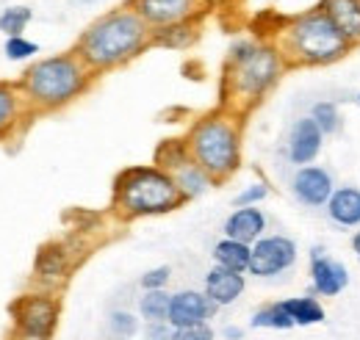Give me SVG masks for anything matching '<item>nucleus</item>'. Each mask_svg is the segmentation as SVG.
Segmentation results:
<instances>
[{"label": "nucleus", "mask_w": 360, "mask_h": 340, "mask_svg": "<svg viewBox=\"0 0 360 340\" xmlns=\"http://www.w3.org/2000/svg\"><path fill=\"white\" fill-rule=\"evenodd\" d=\"M352 252H355V257L360 260V230L352 235Z\"/></svg>", "instance_id": "nucleus-35"}, {"label": "nucleus", "mask_w": 360, "mask_h": 340, "mask_svg": "<svg viewBox=\"0 0 360 340\" xmlns=\"http://www.w3.org/2000/svg\"><path fill=\"white\" fill-rule=\"evenodd\" d=\"M327 216L338 227H358L360 224V188L355 185H341L333 191L327 202Z\"/></svg>", "instance_id": "nucleus-17"}, {"label": "nucleus", "mask_w": 360, "mask_h": 340, "mask_svg": "<svg viewBox=\"0 0 360 340\" xmlns=\"http://www.w3.org/2000/svg\"><path fill=\"white\" fill-rule=\"evenodd\" d=\"M56 318H58V307H56L53 299L28 296L22 299L20 307H17V321L25 329L28 338L47 340L50 332H53V327H56Z\"/></svg>", "instance_id": "nucleus-10"}, {"label": "nucleus", "mask_w": 360, "mask_h": 340, "mask_svg": "<svg viewBox=\"0 0 360 340\" xmlns=\"http://www.w3.org/2000/svg\"><path fill=\"white\" fill-rule=\"evenodd\" d=\"M291 191L302 205L327 208L335 185H333V177H330L327 169H321V166H300L294 180H291Z\"/></svg>", "instance_id": "nucleus-9"}, {"label": "nucleus", "mask_w": 360, "mask_h": 340, "mask_svg": "<svg viewBox=\"0 0 360 340\" xmlns=\"http://www.w3.org/2000/svg\"><path fill=\"white\" fill-rule=\"evenodd\" d=\"M241 335H244V329H238V327H227L225 329L227 340H241Z\"/></svg>", "instance_id": "nucleus-34"}, {"label": "nucleus", "mask_w": 360, "mask_h": 340, "mask_svg": "<svg viewBox=\"0 0 360 340\" xmlns=\"http://www.w3.org/2000/svg\"><path fill=\"white\" fill-rule=\"evenodd\" d=\"M297 260V244L285 235H264L252 244L250 257V274L255 277H274L285 268H291Z\"/></svg>", "instance_id": "nucleus-7"}, {"label": "nucleus", "mask_w": 360, "mask_h": 340, "mask_svg": "<svg viewBox=\"0 0 360 340\" xmlns=\"http://www.w3.org/2000/svg\"><path fill=\"white\" fill-rule=\"evenodd\" d=\"M311 119H314L319 130L324 136H333L341 128V114H338V105L330 103V100H319L314 108H311Z\"/></svg>", "instance_id": "nucleus-23"}, {"label": "nucleus", "mask_w": 360, "mask_h": 340, "mask_svg": "<svg viewBox=\"0 0 360 340\" xmlns=\"http://www.w3.org/2000/svg\"><path fill=\"white\" fill-rule=\"evenodd\" d=\"M285 67L277 44H238L230 55V84L238 100L247 105L258 103L271 86L277 84Z\"/></svg>", "instance_id": "nucleus-5"}, {"label": "nucleus", "mask_w": 360, "mask_h": 340, "mask_svg": "<svg viewBox=\"0 0 360 340\" xmlns=\"http://www.w3.org/2000/svg\"><path fill=\"white\" fill-rule=\"evenodd\" d=\"M183 202L178 183L169 171L155 166H136L117 180V205L131 216L167 213Z\"/></svg>", "instance_id": "nucleus-3"}, {"label": "nucleus", "mask_w": 360, "mask_h": 340, "mask_svg": "<svg viewBox=\"0 0 360 340\" xmlns=\"http://www.w3.org/2000/svg\"><path fill=\"white\" fill-rule=\"evenodd\" d=\"M250 324H252L255 329H291V327H294V321L288 318V313H285L283 301L261 307V310L252 315V321H250Z\"/></svg>", "instance_id": "nucleus-22"}, {"label": "nucleus", "mask_w": 360, "mask_h": 340, "mask_svg": "<svg viewBox=\"0 0 360 340\" xmlns=\"http://www.w3.org/2000/svg\"><path fill=\"white\" fill-rule=\"evenodd\" d=\"M169 304H172V296H167L164 291H147L139 301V313L144 321L158 324L169 318Z\"/></svg>", "instance_id": "nucleus-21"}, {"label": "nucleus", "mask_w": 360, "mask_h": 340, "mask_svg": "<svg viewBox=\"0 0 360 340\" xmlns=\"http://www.w3.org/2000/svg\"><path fill=\"white\" fill-rule=\"evenodd\" d=\"M277 50L283 53L285 64L294 67H327L341 61L352 44L341 37L333 20L316 6L311 11L297 14L280 31Z\"/></svg>", "instance_id": "nucleus-1"}, {"label": "nucleus", "mask_w": 360, "mask_h": 340, "mask_svg": "<svg viewBox=\"0 0 360 340\" xmlns=\"http://www.w3.org/2000/svg\"><path fill=\"white\" fill-rule=\"evenodd\" d=\"M208 3H222V0H208Z\"/></svg>", "instance_id": "nucleus-36"}, {"label": "nucleus", "mask_w": 360, "mask_h": 340, "mask_svg": "<svg viewBox=\"0 0 360 340\" xmlns=\"http://www.w3.org/2000/svg\"><path fill=\"white\" fill-rule=\"evenodd\" d=\"M172 340H214V329L208 324H197V327H183L175 329Z\"/></svg>", "instance_id": "nucleus-31"}, {"label": "nucleus", "mask_w": 360, "mask_h": 340, "mask_svg": "<svg viewBox=\"0 0 360 340\" xmlns=\"http://www.w3.org/2000/svg\"><path fill=\"white\" fill-rule=\"evenodd\" d=\"M250 257H252V247L250 244H241V241H233V238H225L214 247V260L217 266H222L227 271H250Z\"/></svg>", "instance_id": "nucleus-18"}, {"label": "nucleus", "mask_w": 360, "mask_h": 340, "mask_svg": "<svg viewBox=\"0 0 360 340\" xmlns=\"http://www.w3.org/2000/svg\"><path fill=\"white\" fill-rule=\"evenodd\" d=\"M34 53H37V44L25 42V39H20V37H11V39L6 42V55L14 58V61L28 58V55H34Z\"/></svg>", "instance_id": "nucleus-30"}, {"label": "nucleus", "mask_w": 360, "mask_h": 340, "mask_svg": "<svg viewBox=\"0 0 360 340\" xmlns=\"http://www.w3.org/2000/svg\"><path fill=\"white\" fill-rule=\"evenodd\" d=\"M172 335H175V327H169V321L150 324V329H147V338L150 340H172Z\"/></svg>", "instance_id": "nucleus-33"}, {"label": "nucleus", "mask_w": 360, "mask_h": 340, "mask_svg": "<svg viewBox=\"0 0 360 340\" xmlns=\"http://www.w3.org/2000/svg\"><path fill=\"white\" fill-rule=\"evenodd\" d=\"M136 329H139V321H136V315L131 313H125V310H117V313H111V332L117 335V338H134Z\"/></svg>", "instance_id": "nucleus-26"}, {"label": "nucleus", "mask_w": 360, "mask_h": 340, "mask_svg": "<svg viewBox=\"0 0 360 340\" xmlns=\"http://www.w3.org/2000/svg\"><path fill=\"white\" fill-rule=\"evenodd\" d=\"M14 117V94L0 86V128H6Z\"/></svg>", "instance_id": "nucleus-32"}, {"label": "nucleus", "mask_w": 360, "mask_h": 340, "mask_svg": "<svg viewBox=\"0 0 360 340\" xmlns=\"http://www.w3.org/2000/svg\"><path fill=\"white\" fill-rule=\"evenodd\" d=\"M172 177H175V183H178L180 194H183V200H188V197H200L202 191H208V185H211V174L205 169H200L194 161H186V164H180L175 171H169Z\"/></svg>", "instance_id": "nucleus-20"}, {"label": "nucleus", "mask_w": 360, "mask_h": 340, "mask_svg": "<svg viewBox=\"0 0 360 340\" xmlns=\"http://www.w3.org/2000/svg\"><path fill=\"white\" fill-rule=\"evenodd\" d=\"M169 282V268L161 266V268H153L141 277V288L144 291H164V285Z\"/></svg>", "instance_id": "nucleus-29"}, {"label": "nucleus", "mask_w": 360, "mask_h": 340, "mask_svg": "<svg viewBox=\"0 0 360 340\" xmlns=\"http://www.w3.org/2000/svg\"><path fill=\"white\" fill-rule=\"evenodd\" d=\"M358 103H360V97H358Z\"/></svg>", "instance_id": "nucleus-37"}, {"label": "nucleus", "mask_w": 360, "mask_h": 340, "mask_svg": "<svg viewBox=\"0 0 360 340\" xmlns=\"http://www.w3.org/2000/svg\"><path fill=\"white\" fill-rule=\"evenodd\" d=\"M28 20H31V8L14 6V8H8V11L0 17V31H6V34H11V37H20V31L28 25Z\"/></svg>", "instance_id": "nucleus-25"}, {"label": "nucleus", "mask_w": 360, "mask_h": 340, "mask_svg": "<svg viewBox=\"0 0 360 340\" xmlns=\"http://www.w3.org/2000/svg\"><path fill=\"white\" fill-rule=\"evenodd\" d=\"M244 285H247L244 274L227 271L222 266H217L205 277V296L211 299L217 307H225V304H233L236 299L244 294Z\"/></svg>", "instance_id": "nucleus-15"}, {"label": "nucleus", "mask_w": 360, "mask_h": 340, "mask_svg": "<svg viewBox=\"0 0 360 340\" xmlns=\"http://www.w3.org/2000/svg\"><path fill=\"white\" fill-rule=\"evenodd\" d=\"M264 230H266V216L258 208H238L225 221V235L241 244H255L258 238H264Z\"/></svg>", "instance_id": "nucleus-16"}, {"label": "nucleus", "mask_w": 360, "mask_h": 340, "mask_svg": "<svg viewBox=\"0 0 360 340\" xmlns=\"http://www.w3.org/2000/svg\"><path fill=\"white\" fill-rule=\"evenodd\" d=\"M217 313V304L205 294H197V291H180L172 296L169 304V327L183 329V327H197V324H205L211 315Z\"/></svg>", "instance_id": "nucleus-12"}, {"label": "nucleus", "mask_w": 360, "mask_h": 340, "mask_svg": "<svg viewBox=\"0 0 360 340\" xmlns=\"http://www.w3.org/2000/svg\"><path fill=\"white\" fill-rule=\"evenodd\" d=\"M84 86H86V70L81 61L70 55H56V58L39 61L25 78V89L42 105H64L75 94H81Z\"/></svg>", "instance_id": "nucleus-6"}, {"label": "nucleus", "mask_w": 360, "mask_h": 340, "mask_svg": "<svg viewBox=\"0 0 360 340\" xmlns=\"http://www.w3.org/2000/svg\"><path fill=\"white\" fill-rule=\"evenodd\" d=\"M188 155L200 169L211 174V180H225L238 169L241 141L238 128L227 117H205L188 133Z\"/></svg>", "instance_id": "nucleus-4"}, {"label": "nucleus", "mask_w": 360, "mask_h": 340, "mask_svg": "<svg viewBox=\"0 0 360 340\" xmlns=\"http://www.w3.org/2000/svg\"><path fill=\"white\" fill-rule=\"evenodd\" d=\"M161 44H169V47H180V44H188L194 39V34H188V28L178 22V25H169V28H164L158 37H155Z\"/></svg>", "instance_id": "nucleus-27"}, {"label": "nucleus", "mask_w": 360, "mask_h": 340, "mask_svg": "<svg viewBox=\"0 0 360 340\" xmlns=\"http://www.w3.org/2000/svg\"><path fill=\"white\" fill-rule=\"evenodd\" d=\"M37 268H39V274L42 277H61L64 271H67V257L61 249H45L42 255H39V263H37Z\"/></svg>", "instance_id": "nucleus-24"}, {"label": "nucleus", "mask_w": 360, "mask_h": 340, "mask_svg": "<svg viewBox=\"0 0 360 340\" xmlns=\"http://www.w3.org/2000/svg\"><path fill=\"white\" fill-rule=\"evenodd\" d=\"M197 3L200 0H131L136 14L147 25H155V28H169V25L186 22L197 11Z\"/></svg>", "instance_id": "nucleus-8"}, {"label": "nucleus", "mask_w": 360, "mask_h": 340, "mask_svg": "<svg viewBox=\"0 0 360 340\" xmlns=\"http://www.w3.org/2000/svg\"><path fill=\"white\" fill-rule=\"evenodd\" d=\"M311 282L316 296H338L349 285V271L344 263L333 260L316 247L311 252Z\"/></svg>", "instance_id": "nucleus-11"}, {"label": "nucleus", "mask_w": 360, "mask_h": 340, "mask_svg": "<svg viewBox=\"0 0 360 340\" xmlns=\"http://www.w3.org/2000/svg\"><path fill=\"white\" fill-rule=\"evenodd\" d=\"M288 318L294 321V327H316L321 324L327 315H324V307L316 296H291L283 301Z\"/></svg>", "instance_id": "nucleus-19"}, {"label": "nucleus", "mask_w": 360, "mask_h": 340, "mask_svg": "<svg viewBox=\"0 0 360 340\" xmlns=\"http://www.w3.org/2000/svg\"><path fill=\"white\" fill-rule=\"evenodd\" d=\"M321 141H324V133L319 130L311 117H302L294 122L291 136H288V158L291 164L297 166H308L314 164L321 152Z\"/></svg>", "instance_id": "nucleus-13"}, {"label": "nucleus", "mask_w": 360, "mask_h": 340, "mask_svg": "<svg viewBox=\"0 0 360 340\" xmlns=\"http://www.w3.org/2000/svg\"><path fill=\"white\" fill-rule=\"evenodd\" d=\"M319 8L333 20L347 42L360 44V0H321Z\"/></svg>", "instance_id": "nucleus-14"}, {"label": "nucleus", "mask_w": 360, "mask_h": 340, "mask_svg": "<svg viewBox=\"0 0 360 340\" xmlns=\"http://www.w3.org/2000/svg\"><path fill=\"white\" fill-rule=\"evenodd\" d=\"M147 22L136 11H114L97 20L81 39V58L91 70H111L144 47Z\"/></svg>", "instance_id": "nucleus-2"}, {"label": "nucleus", "mask_w": 360, "mask_h": 340, "mask_svg": "<svg viewBox=\"0 0 360 340\" xmlns=\"http://www.w3.org/2000/svg\"><path fill=\"white\" fill-rule=\"evenodd\" d=\"M266 194H269V188H266L264 183H252L250 188H244V191L236 197V205H238V208H255L261 200H266Z\"/></svg>", "instance_id": "nucleus-28"}]
</instances>
